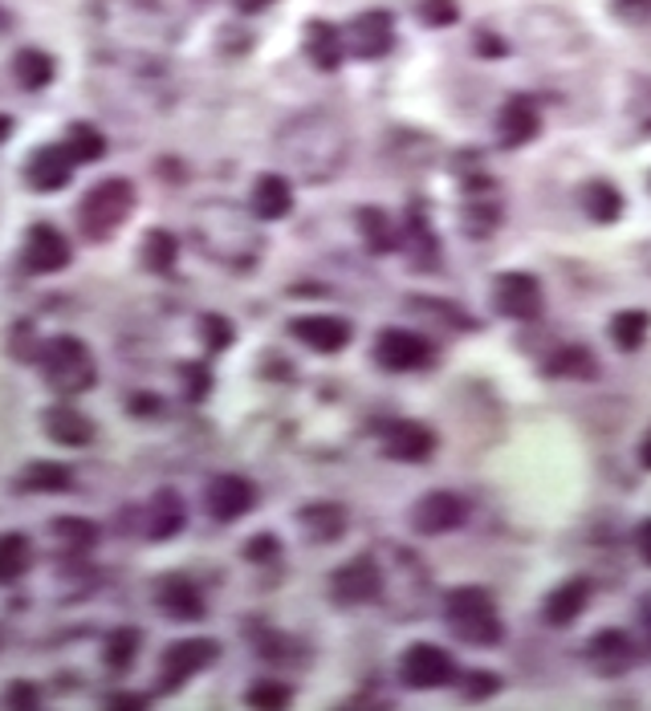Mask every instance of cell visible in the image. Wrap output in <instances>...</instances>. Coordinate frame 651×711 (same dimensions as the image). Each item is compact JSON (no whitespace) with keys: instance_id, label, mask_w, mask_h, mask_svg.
Listing matches in <instances>:
<instances>
[{"instance_id":"6da1fadb","label":"cell","mask_w":651,"mask_h":711,"mask_svg":"<svg viewBox=\"0 0 651 711\" xmlns=\"http://www.w3.org/2000/svg\"><path fill=\"white\" fill-rule=\"evenodd\" d=\"M94 16L102 42H111V57L135 70H160L175 37L172 16L160 9V0H98Z\"/></svg>"},{"instance_id":"7a4b0ae2","label":"cell","mask_w":651,"mask_h":711,"mask_svg":"<svg viewBox=\"0 0 651 711\" xmlns=\"http://www.w3.org/2000/svg\"><path fill=\"white\" fill-rule=\"evenodd\" d=\"M350 130L326 110L298 114L277 135V159L302 175L305 184H326L347 167Z\"/></svg>"},{"instance_id":"3957f363","label":"cell","mask_w":651,"mask_h":711,"mask_svg":"<svg viewBox=\"0 0 651 711\" xmlns=\"http://www.w3.org/2000/svg\"><path fill=\"white\" fill-rule=\"evenodd\" d=\"M196 244L229 269H248L260 256V232L232 203H204L196 212Z\"/></svg>"},{"instance_id":"277c9868","label":"cell","mask_w":651,"mask_h":711,"mask_svg":"<svg viewBox=\"0 0 651 711\" xmlns=\"http://www.w3.org/2000/svg\"><path fill=\"white\" fill-rule=\"evenodd\" d=\"M135 212V184L130 179H102L78 203V232L86 241H106L127 224Z\"/></svg>"},{"instance_id":"5b68a950","label":"cell","mask_w":651,"mask_h":711,"mask_svg":"<svg viewBox=\"0 0 651 711\" xmlns=\"http://www.w3.org/2000/svg\"><path fill=\"white\" fill-rule=\"evenodd\" d=\"M37 362H42V374H45V383L54 386V395H82V391H90L94 378H98V366H94L90 346L82 338H70V334L45 341Z\"/></svg>"},{"instance_id":"8992f818","label":"cell","mask_w":651,"mask_h":711,"mask_svg":"<svg viewBox=\"0 0 651 711\" xmlns=\"http://www.w3.org/2000/svg\"><path fill=\"white\" fill-rule=\"evenodd\" d=\"M444 618H449V630L468 646H492L501 639V622H497V606H492V594L480 590V585H461V590H449L444 597Z\"/></svg>"},{"instance_id":"52a82bcc","label":"cell","mask_w":651,"mask_h":711,"mask_svg":"<svg viewBox=\"0 0 651 711\" xmlns=\"http://www.w3.org/2000/svg\"><path fill=\"white\" fill-rule=\"evenodd\" d=\"M220 658V642L217 639H179L172 642L160 658V675H155V687L160 691H179L188 679H196L204 667H212Z\"/></svg>"},{"instance_id":"ba28073f","label":"cell","mask_w":651,"mask_h":711,"mask_svg":"<svg viewBox=\"0 0 651 711\" xmlns=\"http://www.w3.org/2000/svg\"><path fill=\"white\" fill-rule=\"evenodd\" d=\"M399 679L411 691H432V687H444V683L456 679V663L432 642H411L399 658Z\"/></svg>"},{"instance_id":"9c48e42d","label":"cell","mask_w":651,"mask_h":711,"mask_svg":"<svg viewBox=\"0 0 651 711\" xmlns=\"http://www.w3.org/2000/svg\"><path fill=\"white\" fill-rule=\"evenodd\" d=\"M330 594H334V602H342V606L379 602V594H383V573H379L375 553H362V557H354V561H347L342 569H334Z\"/></svg>"},{"instance_id":"30bf717a","label":"cell","mask_w":651,"mask_h":711,"mask_svg":"<svg viewBox=\"0 0 651 711\" xmlns=\"http://www.w3.org/2000/svg\"><path fill=\"white\" fill-rule=\"evenodd\" d=\"M253 504H257V488H253V480L236 476V471L212 476V480H208V488H204V512H208L212 521H220V525L241 521Z\"/></svg>"},{"instance_id":"8fae6325","label":"cell","mask_w":651,"mask_h":711,"mask_svg":"<svg viewBox=\"0 0 651 711\" xmlns=\"http://www.w3.org/2000/svg\"><path fill=\"white\" fill-rule=\"evenodd\" d=\"M428 358H432V346L416 329H383L375 338V362L391 374L428 366Z\"/></svg>"},{"instance_id":"7c38bea8","label":"cell","mask_w":651,"mask_h":711,"mask_svg":"<svg viewBox=\"0 0 651 711\" xmlns=\"http://www.w3.org/2000/svg\"><path fill=\"white\" fill-rule=\"evenodd\" d=\"M492 301L513 322H534L542 313V284L530 272H501L492 284Z\"/></svg>"},{"instance_id":"4fadbf2b","label":"cell","mask_w":651,"mask_h":711,"mask_svg":"<svg viewBox=\"0 0 651 711\" xmlns=\"http://www.w3.org/2000/svg\"><path fill=\"white\" fill-rule=\"evenodd\" d=\"M347 37V49L362 61H375L395 45V25H391V13L383 9H371V13H359L350 21V28L342 33Z\"/></svg>"},{"instance_id":"5bb4252c","label":"cell","mask_w":651,"mask_h":711,"mask_svg":"<svg viewBox=\"0 0 651 711\" xmlns=\"http://www.w3.org/2000/svg\"><path fill=\"white\" fill-rule=\"evenodd\" d=\"M70 241L54 224H33L30 241L21 248V265L30 272H61L70 265Z\"/></svg>"},{"instance_id":"9a60e30c","label":"cell","mask_w":651,"mask_h":711,"mask_svg":"<svg viewBox=\"0 0 651 711\" xmlns=\"http://www.w3.org/2000/svg\"><path fill=\"white\" fill-rule=\"evenodd\" d=\"M411 525H416V533H423V537L452 533V528L464 525V500L456 497V492L435 488V492L416 500V509H411Z\"/></svg>"},{"instance_id":"2e32d148","label":"cell","mask_w":651,"mask_h":711,"mask_svg":"<svg viewBox=\"0 0 651 711\" xmlns=\"http://www.w3.org/2000/svg\"><path fill=\"white\" fill-rule=\"evenodd\" d=\"M73 155L66 151V142L58 147H42L30 155V167H25V179H30L33 191H61V187L73 179Z\"/></svg>"},{"instance_id":"e0dca14e","label":"cell","mask_w":651,"mask_h":711,"mask_svg":"<svg viewBox=\"0 0 651 711\" xmlns=\"http://www.w3.org/2000/svg\"><path fill=\"white\" fill-rule=\"evenodd\" d=\"M293 338L310 346V350H318V354H338L342 346L350 341V326L342 317H330V313H310V317H298L290 322Z\"/></svg>"},{"instance_id":"ac0fdd59","label":"cell","mask_w":651,"mask_h":711,"mask_svg":"<svg viewBox=\"0 0 651 711\" xmlns=\"http://www.w3.org/2000/svg\"><path fill=\"white\" fill-rule=\"evenodd\" d=\"M248 208L257 220H286L293 212V187L290 179L281 175V171H265L257 175V184H253V196H248Z\"/></svg>"},{"instance_id":"d6986e66","label":"cell","mask_w":651,"mask_h":711,"mask_svg":"<svg viewBox=\"0 0 651 711\" xmlns=\"http://www.w3.org/2000/svg\"><path fill=\"white\" fill-rule=\"evenodd\" d=\"M42 427H45V435L54 443H61V447H86V443L94 440V423H90L73 403H54V407H45Z\"/></svg>"},{"instance_id":"ffe728a7","label":"cell","mask_w":651,"mask_h":711,"mask_svg":"<svg viewBox=\"0 0 651 711\" xmlns=\"http://www.w3.org/2000/svg\"><path fill=\"white\" fill-rule=\"evenodd\" d=\"M155 606L167 618H175V622H196V618H204V594L188 578H163L155 585Z\"/></svg>"},{"instance_id":"44dd1931","label":"cell","mask_w":651,"mask_h":711,"mask_svg":"<svg viewBox=\"0 0 651 711\" xmlns=\"http://www.w3.org/2000/svg\"><path fill=\"white\" fill-rule=\"evenodd\" d=\"M70 488H73V471L66 464H54V459H33L16 476V492H25V497H61Z\"/></svg>"},{"instance_id":"7402d4cb","label":"cell","mask_w":651,"mask_h":711,"mask_svg":"<svg viewBox=\"0 0 651 711\" xmlns=\"http://www.w3.org/2000/svg\"><path fill=\"white\" fill-rule=\"evenodd\" d=\"M383 452L399 464H423L435 452V435L423 423H395L383 435Z\"/></svg>"},{"instance_id":"603a6c76","label":"cell","mask_w":651,"mask_h":711,"mask_svg":"<svg viewBox=\"0 0 651 711\" xmlns=\"http://www.w3.org/2000/svg\"><path fill=\"white\" fill-rule=\"evenodd\" d=\"M305 54L318 70H338L342 54H347V37L342 28H334L330 21H310L305 25Z\"/></svg>"},{"instance_id":"cb8c5ba5","label":"cell","mask_w":651,"mask_h":711,"mask_svg":"<svg viewBox=\"0 0 651 711\" xmlns=\"http://www.w3.org/2000/svg\"><path fill=\"white\" fill-rule=\"evenodd\" d=\"M298 525H302L305 540H314V545H330L347 533V509L342 504H305L298 512Z\"/></svg>"},{"instance_id":"d4e9b609","label":"cell","mask_w":651,"mask_h":711,"mask_svg":"<svg viewBox=\"0 0 651 711\" xmlns=\"http://www.w3.org/2000/svg\"><path fill=\"white\" fill-rule=\"evenodd\" d=\"M586 654H591V663L598 671L619 675V671H627L631 663H636V642L627 639L623 630H603V634H594V639H591Z\"/></svg>"},{"instance_id":"484cf974","label":"cell","mask_w":651,"mask_h":711,"mask_svg":"<svg viewBox=\"0 0 651 711\" xmlns=\"http://www.w3.org/2000/svg\"><path fill=\"white\" fill-rule=\"evenodd\" d=\"M542 127V114L530 98H509L501 118H497V130H501V139L505 147H521V142H530Z\"/></svg>"},{"instance_id":"4316f807","label":"cell","mask_w":651,"mask_h":711,"mask_svg":"<svg viewBox=\"0 0 651 711\" xmlns=\"http://www.w3.org/2000/svg\"><path fill=\"white\" fill-rule=\"evenodd\" d=\"M184 528V500L175 492H155L151 509H147V537L151 540H172Z\"/></svg>"},{"instance_id":"83f0119b","label":"cell","mask_w":651,"mask_h":711,"mask_svg":"<svg viewBox=\"0 0 651 711\" xmlns=\"http://www.w3.org/2000/svg\"><path fill=\"white\" fill-rule=\"evenodd\" d=\"M586 597H591V585L586 582H562L550 597H546L542 614H546V622L550 626H570L582 610H586Z\"/></svg>"},{"instance_id":"f1b7e54d","label":"cell","mask_w":651,"mask_h":711,"mask_svg":"<svg viewBox=\"0 0 651 711\" xmlns=\"http://www.w3.org/2000/svg\"><path fill=\"white\" fill-rule=\"evenodd\" d=\"M9 70H13V82L21 90H45V85L54 82V57L30 45V49H16Z\"/></svg>"},{"instance_id":"f546056e","label":"cell","mask_w":651,"mask_h":711,"mask_svg":"<svg viewBox=\"0 0 651 711\" xmlns=\"http://www.w3.org/2000/svg\"><path fill=\"white\" fill-rule=\"evenodd\" d=\"M33 566V545L25 533H0V585H13Z\"/></svg>"},{"instance_id":"4dcf8cb0","label":"cell","mask_w":651,"mask_h":711,"mask_svg":"<svg viewBox=\"0 0 651 711\" xmlns=\"http://www.w3.org/2000/svg\"><path fill=\"white\" fill-rule=\"evenodd\" d=\"M582 212L591 215L594 224H611V220H619V212H623L619 187L607 184V179H594V184H586V187H582Z\"/></svg>"},{"instance_id":"1f68e13d","label":"cell","mask_w":651,"mask_h":711,"mask_svg":"<svg viewBox=\"0 0 651 711\" xmlns=\"http://www.w3.org/2000/svg\"><path fill=\"white\" fill-rule=\"evenodd\" d=\"M66 151L73 155V163H98L106 155V135L94 123H73L66 130Z\"/></svg>"},{"instance_id":"d6a6232c","label":"cell","mask_w":651,"mask_h":711,"mask_svg":"<svg viewBox=\"0 0 651 711\" xmlns=\"http://www.w3.org/2000/svg\"><path fill=\"white\" fill-rule=\"evenodd\" d=\"M643 338H648V313L623 310V313H615V317H611V341L619 346L623 354L639 350V346H643Z\"/></svg>"},{"instance_id":"836d02e7","label":"cell","mask_w":651,"mask_h":711,"mask_svg":"<svg viewBox=\"0 0 651 711\" xmlns=\"http://www.w3.org/2000/svg\"><path fill=\"white\" fill-rule=\"evenodd\" d=\"M139 642H143V634L139 630H130V626H123V630H111L106 634V646H102V658H106V667L111 671H130V663H135V654H139Z\"/></svg>"},{"instance_id":"e575fe53","label":"cell","mask_w":651,"mask_h":711,"mask_svg":"<svg viewBox=\"0 0 651 711\" xmlns=\"http://www.w3.org/2000/svg\"><path fill=\"white\" fill-rule=\"evenodd\" d=\"M175 256H179V244H175L172 232L163 228H151L143 241V265L151 272H172L175 269Z\"/></svg>"},{"instance_id":"d590c367","label":"cell","mask_w":651,"mask_h":711,"mask_svg":"<svg viewBox=\"0 0 651 711\" xmlns=\"http://www.w3.org/2000/svg\"><path fill=\"white\" fill-rule=\"evenodd\" d=\"M359 224H362V236H367V244H371L375 253H391V248H395V232H391V220L383 212H375V208H362Z\"/></svg>"},{"instance_id":"8d00e7d4","label":"cell","mask_w":651,"mask_h":711,"mask_svg":"<svg viewBox=\"0 0 651 711\" xmlns=\"http://www.w3.org/2000/svg\"><path fill=\"white\" fill-rule=\"evenodd\" d=\"M554 374H570V378H594L598 374V366H594V358L582 350V346H574V350H558L550 362Z\"/></svg>"},{"instance_id":"74e56055","label":"cell","mask_w":651,"mask_h":711,"mask_svg":"<svg viewBox=\"0 0 651 711\" xmlns=\"http://www.w3.org/2000/svg\"><path fill=\"white\" fill-rule=\"evenodd\" d=\"M416 16H420L428 28H444V25H456V0H416Z\"/></svg>"},{"instance_id":"f35d334b","label":"cell","mask_w":651,"mask_h":711,"mask_svg":"<svg viewBox=\"0 0 651 711\" xmlns=\"http://www.w3.org/2000/svg\"><path fill=\"white\" fill-rule=\"evenodd\" d=\"M58 537L70 545V549H90L94 540H98V528L90 525V521H82V516H61L58 525Z\"/></svg>"},{"instance_id":"ab89813d","label":"cell","mask_w":651,"mask_h":711,"mask_svg":"<svg viewBox=\"0 0 651 711\" xmlns=\"http://www.w3.org/2000/svg\"><path fill=\"white\" fill-rule=\"evenodd\" d=\"M248 703L253 708H286L290 703V687H281V683H253L248 687Z\"/></svg>"},{"instance_id":"60d3db41","label":"cell","mask_w":651,"mask_h":711,"mask_svg":"<svg viewBox=\"0 0 651 711\" xmlns=\"http://www.w3.org/2000/svg\"><path fill=\"white\" fill-rule=\"evenodd\" d=\"M4 703H9V708H37V703H42V687H37V683H30V679L9 683Z\"/></svg>"},{"instance_id":"b9f144b4","label":"cell","mask_w":651,"mask_h":711,"mask_svg":"<svg viewBox=\"0 0 651 711\" xmlns=\"http://www.w3.org/2000/svg\"><path fill=\"white\" fill-rule=\"evenodd\" d=\"M200 334H204V341H208L212 350H224V346H232V326L224 322V317H217V313H208V317H204Z\"/></svg>"},{"instance_id":"7bdbcfd3","label":"cell","mask_w":651,"mask_h":711,"mask_svg":"<svg viewBox=\"0 0 651 711\" xmlns=\"http://www.w3.org/2000/svg\"><path fill=\"white\" fill-rule=\"evenodd\" d=\"M277 553H281V545H277V537H269V533H260V537H253L245 545L248 561H274Z\"/></svg>"},{"instance_id":"ee69618b","label":"cell","mask_w":651,"mask_h":711,"mask_svg":"<svg viewBox=\"0 0 651 711\" xmlns=\"http://www.w3.org/2000/svg\"><path fill=\"white\" fill-rule=\"evenodd\" d=\"M611 4L623 21H648L651 16V0H611Z\"/></svg>"},{"instance_id":"f6af8a7d","label":"cell","mask_w":651,"mask_h":711,"mask_svg":"<svg viewBox=\"0 0 651 711\" xmlns=\"http://www.w3.org/2000/svg\"><path fill=\"white\" fill-rule=\"evenodd\" d=\"M184 374H188V395L191 398H204V391H208V370H200V366H184Z\"/></svg>"},{"instance_id":"bcb514c9","label":"cell","mask_w":651,"mask_h":711,"mask_svg":"<svg viewBox=\"0 0 651 711\" xmlns=\"http://www.w3.org/2000/svg\"><path fill=\"white\" fill-rule=\"evenodd\" d=\"M497 691V675H468V696H492Z\"/></svg>"},{"instance_id":"7dc6e473","label":"cell","mask_w":651,"mask_h":711,"mask_svg":"<svg viewBox=\"0 0 651 711\" xmlns=\"http://www.w3.org/2000/svg\"><path fill=\"white\" fill-rule=\"evenodd\" d=\"M636 549H639V557H643V561H648V566H651V521H643V525H639V533H636Z\"/></svg>"},{"instance_id":"c3c4849f","label":"cell","mask_w":651,"mask_h":711,"mask_svg":"<svg viewBox=\"0 0 651 711\" xmlns=\"http://www.w3.org/2000/svg\"><path fill=\"white\" fill-rule=\"evenodd\" d=\"M232 4H236V13H265V9H269V4H277V0H232Z\"/></svg>"},{"instance_id":"681fc988","label":"cell","mask_w":651,"mask_h":711,"mask_svg":"<svg viewBox=\"0 0 651 711\" xmlns=\"http://www.w3.org/2000/svg\"><path fill=\"white\" fill-rule=\"evenodd\" d=\"M639 459H643V468H651V431L643 435V443H639Z\"/></svg>"},{"instance_id":"f907efd6","label":"cell","mask_w":651,"mask_h":711,"mask_svg":"<svg viewBox=\"0 0 651 711\" xmlns=\"http://www.w3.org/2000/svg\"><path fill=\"white\" fill-rule=\"evenodd\" d=\"M9 135H13V118H9V114H0V142H9Z\"/></svg>"}]
</instances>
